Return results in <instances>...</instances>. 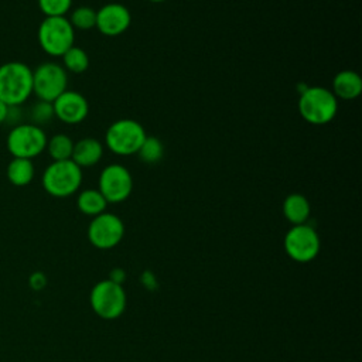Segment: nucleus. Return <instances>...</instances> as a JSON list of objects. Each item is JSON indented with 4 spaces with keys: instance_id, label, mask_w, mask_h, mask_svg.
<instances>
[{
    "instance_id": "1",
    "label": "nucleus",
    "mask_w": 362,
    "mask_h": 362,
    "mask_svg": "<svg viewBox=\"0 0 362 362\" xmlns=\"http://www.w3.org/2000/svg\"><path fill=\"white\" fill-rule=\"evenodd\" d=\"M33 93V69L21 61L0 65V100L7 106L23 105Z\"/></svg>"
},
{
    "instance_id": "2",
    "label": "nucleus",
    "mask_w": 362,
    "mask_h": 362,
    "mask_svg": "<svg viewBox=\"0 0 362 362\" xmlns=\"http://www.w3.org/2000/svg\"><path fill=\"white\" fill-rule=\"evenodd\" d=\"M298 112L310 124H327L337 116L338 99L324 86H308L300 95Z\"/></svg>"
},
{
    "instance_id": "3",
    "label": "nucleus",
    "mask_w": 362,
    "mask_h": 362,
    "mask_svg": "<svg viewBox=\"0 0 362 362\" xmlns=\"http://www.w3.org/2000/svg\"><path fill=\"white\" fill-rule=\"evenodd\" d=\"M42 188L55 198L75 194L82 184V168L72 160L52 161L42 173Z\"/></svg>"
},
{
    "instance_id": "4",
    "label": "nucleus",
    "mask_w": 362,
    "mask_h": 362,
    "mask_svg": "<svg viewBox=\"0 0 362 362\" xmlns=\"http://www.w3.org/2000/svg\"><path fill=\"white\" fill-rule=\"evenodd\" d=\"M38 44L42 51L51 57H62L75 40V30L68 17H45L37 33Z\"/></svg>"
},
{
    "instance_id": "5",
    "label": "nucleus",
    "mask_w": 362,
    "mask_h": 362,
    "mask_svg": "<svg viewBox=\"0 0 362 362\" xmlns=\"http://www.w3.org/2000/svg\"><path fill=\"white\" fill-rule=\"evenodd\" d=\"M146 136L144 127L134 119H119L107 127L105 143L117 156H133L139 151Z\"/></svg>"
},
{
    "instance_id": "6",
    "label": "nucleus",
    "mask_w": 362,
    "mask_h": 362,
    "mask_svg": "<svg viewBox=\"0 0 362 362\" xmlns=\"http://www.w3.org/2000/svg\"><path fill=\"white\" fill-rule=\"evenodd\" d=\"M45 132L33 123H18L7 134L6 146L13 157L28 158L40 156L47 147Z\"/></svg>"
},
{
    "instance_id": "7",
    "label": "nucleus",
    "mask_w": 362,
    "mask_h": 362,
    "mask_svg": "<svg viewBox=\"0 0 362 362\" xmlns=\"http://www.w3.org/2000/svg\"><path fill=\"white\" fill-rule=\"evenodd\" d=\"M90 305L103 320H115L126 308V293L120 283L112 279L96 283L90 291Z\"/></svg>"
},
{
    "instance_id": "8",
    "label": "nucleus",
    "mask_w": 362,
    "mask_h": 362,
    "mask_svg": "<svg viewBox=\"0 0 362 362\" xmlns=\"http://www.w3.org/2000/svg\"><path fill=\"white\" fill-rule=\"evenodd\" d=\"M68 86V74L57 62H42L33 71V93L38 100L54 102Z\"/></svg>"
},
{
    "instance_id": "9",
    "label": "nucleus",
    "mask_w": 362,
    "mask_h": 362,
    "mask_svg": "<svg viewBox=\"0 0 362 362\" xmlns=\"http://www.w3.org/2000/svg\"><path fill=\"white\" fill-rule=\"evenodd\" d=\"M284 249L293 260L300 263L310 262L320 252V236L307 223L293 225L284 236Z\"/></svg>"
},
{
    "instance_id": "10",
    "label": "nucleus",
    "mask_w": 362,
    "mask_h": 362,
    "mask_svg": "<svg viewBox=\"0 0 362 362\" xmlns=\"http://www.w3.org/2000/svg\"><path fill=\"white\" fill-rule=\"evenodd\" d=\"M98 189L105 197L107 204L123 202L132 194L133 177L124 165L109 164L100 171L98 180Z\"/></svg>"
},
{
    "instance_id": "11",
    "label": "nucleus",
    "mask_w": 362,
    "mask_h": 362,
    "mask_svg": "<svg viewBox=\"0 0 362 362\" xmlns=\"http://www.w3.org/2000/svg\"><path fill=\"white\" fill-rule=\"evenodd\" d=\"M124 236L123 221L110 212H102L90 221L88 239L98 249L115 247Z\"/></svg>"
},
{
    "instance_id": "12",
    "label": "nucleus",
    "mask_w": 362,
    "mask_h": 362,
    "mask_svg": "<svg viewBox=\"0 0 362 362\" xmlns=\"http://www.w3.org/2000/svg\"><path fill=\"white\" fill-rule=\"evenodd\" d=\"M54 116L66 124H78L83 122L89 113L86 98L76 92L66 89L52 102Z\"/></svg>"
},
{
    "instance_id": "13",
    "label": "nucleus",
    "mask_w": 362,
    "mask_h": 362,
    "mask_svg": "<svg viewBox=\"0 0 362 362\" xmlns=\"http://www.w3.org/2000/svg\"><path fill=\"white\" fill-rule=\"evenodd\" d=\"M132 23L129 8L120 3H107L96 11V28L107 37L123 34Z\"/></svg>"
},
{
    "instance_id": "14",
    "label": "nucleus",
    "mask_w": 362,
    "mask_h": 362,
    "mask_svg": "<svg viewBox=\"0 0 362 362\" xmlns=\"http://www.w3.org/2000/svg\"><path fill=\"white\" fill-rule=\"evenodd\" d=\"M103 157V146L95 137H83L74 143L71 160L81 168L96 165Z\"/></svg>"
},
{
    "instance_id": "15",
    "label": "nucleus",
    "mask_w": 362,
    "mask_h": 362,
    "mask_svg": "<svg viewBox=\"0 0 362 362\" xmlns=\"http://www.w3.org/2000/svg\"><path fill=\"white\" fill-rule=\"evenodd\" d=\"M337 99L352 100L356 99L362 92V79L359 74L351 69L339 71L332 79V90Z\"/></svg>"
},
{
    "instance_id": "16",
    "label": "nucleus",
    "mask_w": 362,
    "mask_h": 362,
    "mask_svg": "<svg viewBox=\"0 0 362 362\" xmlns=\"http://www.w3.org/2000/svg\"><path fill=\"white\" fill-rule=\"evenodd\" d=\"M311 212L308 199L303 194H290L283 202V214L286 219L293 225L305 223Z\"/></svg>"
},
{
    "instance_id": "17",
    "label": "nucleus",
    "mask_w": 362,
    "mask_h": 362,
    "mask_svg": "<svg viewBox=\"0 0 362 362\" xmlns=\"http://www.w3.org/2000/svg\"><path fill=\"white\" fill-rule=\"evenodd\" d=\"M6 175H7V180L10 181V184H13L14 187L28 185L35 175V168H34L33 160L13 157L10 160V163L7 164Z\"/></svg>"
},
{
    "instance_id": "18",
    "label": "nucleus",
    "mask_w": 362,
    "mask_h": 362,
    "mask_svg": "<svg viewBox=\"0 0 362 362\" xmlns=\"http://www.w3.org/2000/svg\"><path fill=\"white\" fill-rule=\"evenodd\" d=\"M76 206L82 214L88 216H96L105 212L107 201L99 189H83L76 198Z\"/></svg>"
},
{
    "instance_id": "19",
    "label": "nucleus",
    "mask_w": 362,
    "mask_h": 362,
    "mask_svg": "<svg viewBox=\"0 0 362 362\" xmlns=\"http://www.w3.org/2000/svg\"><path fill=\"white\" fill-rule=\"evenodd\" d=\"M45 150L48 151L52 161L71 160L72 150H74V141L69 136L58 133L47 140Z\"/></svg>"
},
{
    "instance_id": "20",
    "label": "nucleus",
    "mask_w": 362,
    "mask_h": 362,
    "mask_svg": "<svg viewBox=\"0 0 362 362\" xmlns=\"http://www.w3.org/2000/svg\"><path fill=\"white\" fill-rule=\"evenodd\" d=\"M61 58H62V66L66 72L82 74L89 66V57L86 51L81 47L72 45Z\"/></svg>"
},
{
    "instance_id": "21",
    "label": "nucleus",
    "mask_w": 362,
    "mask_h": 362,
    "mask_svg": "<svg viewBox=\"0 0 362 362\" xmlns=\"http://www.w3.org/2000/svg\"><path fill=\"white\" fill-rule=\"evenodd\" d=\"M136 154L144 164H157L164 156V146L160 139L154 136H146Z\"/></svg>"
},
{
    "instance_id": "22",
    "label": "nucleus",
    "mask_w": 362,
    "mask_h": 362,
    "mask_svg": "<svg viewBox=\"0 0 362 362\" xmlns=\"http://www.w3.org/2000/svg\"><path fill=\"white\" fill-rule=\"evenodd\" d=\"M69 23L74 30L86 31L96 27V10L89 6H79L72 10L69 16Z\"/></svg>"
},
{
    "instance_id": "23",
    "label": "nucleus",
    "mask_w": 362,
    "mask_h": 362,
    "mask_svg": "<svg viewBox=\"0 0 362 362\" xmlns=\"http://www.w3.org/2000/svg\"><path fill=\"white\" fill-rule=\"evenodd\" d=\"M72 6V0H38V7L45 17H64Z\"/></svg>"
},
{
    "instance_id": "24",
    "label": "nucleus",
    "mask_w": 362,
    "mask_h": 362,
    "mask_svg": "<svg viewBox=\"0 0 362 362\" xmlns=\"http://www.w3.org/2000/svg\"><path fill=\"white\" fill-rule=\"evenodd\" d=\"M31 123L35 126L45 124L48 123L54 116V109H52V103L51 102H44V100H38L35 105H33L31 107Z\"/></svg>"
},
{
    "instance_id": "25",
    "label": "nucleus",
    "mask_w": 362,
    "mask_h": 362,
    "mask_svg": "<svg viewBox=\"0 0 362 362\" xmlns=\"http://www.w3.org/2000/svg\"><path fill=\"white\" fill-rule=\"evenodd\" d=\"M47 283V279L42 273L40 272H35L34 274H31L30 277V286L34 288V290H41Z\"/></svg>"
},
{
    "instance_id": "26",
    "label": "nucleus",
    "mask_w": 362,
    "mask_h": 362,
    "mask_svg": "<svg viewBox=\"0 0 362 362\" xmlns=\"http://www.w3.org/2000/svg\"><path fill=\"white\" fill-rule=\"evenodd\" d=\"M8 109H10V106H7L3 100H0V124H1V123H4V122L7 120Z\"/></svg>"
},
{
    "instance_id": "27",
    "label": "nucleus",
    "mask_w": 362,
    "mask_h": 362,
    "mask_svg": "<svg viewBox=\"0 0 362 362\" xmlns=\"http://www.w3.org/2000/svg\"><path fill=\"white\" fill-rule=\"evenodd\" d=\"M148 1H151V3H163L165 0H148Z\"/></svg>"
}]
</instances>
